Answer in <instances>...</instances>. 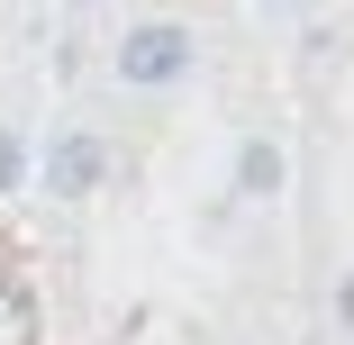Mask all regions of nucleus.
I'll list each match as a JSON object with an SVG mask.
<instances>
[{
  "label": "nucleus",
  "mask_w": 354,
  "mask_h": 345,
  "mask_svg": "<svg viewBox=\"0 0 354 345\" xmlns=\"http://www.w3.org/2000/svg\"><path fill=\"white\" fill-rule=\"evenodd\" d=\"M281 173H291V164H281V146H263V136L236 155V191H245V200H272V191H281Z\"/></svg>",
  "instance_id": "7ed1b4c3"
},
{
  "label": "nucleus",
  "mask_w": 354,
  "mask_h": 345,
  "mask_svg": "<svg viewBox=\"0 0 354 345\" xmlns=\"http://www.w3.org/2000/svg\"><path fill=\"white\" fill-rule=\"evenodd\" d=\"M336 318H345V327H354V282H345V291H336Z\"/></svg>",
  "instance_id": "39448f33"
},
{
  "label": "nucleus",
  "mask_w": 354,
  "mask_h": 345,
  "mask_svg": "<svg viewBox=\"0 0 354 345\" xmlns=\"http://www.w3.org/2000/svg\"><path fill=\"white\" fill-rule=\"evenodd\" d=\"M100 173H109V146H100V136H55V146H46V182H55L64 200L100 191Z\"/></svg>",
  "instance_id": "f03ea898"
},
{
  "label": "nucleus",
  "mask_w": 354,
  "mask_h": 345,
  "mask_svg": "<svg viewBox=\"0 0 354 345\" xmlns=\"http://www.w3.org/2000/svg\"><path fill=\"white\" fill-rule=\"evenodd\" d=\"M19 182V136H0V191Z\"/></svg>",
  "instance_id": "20e7f679"
},
{
  "label": "nucleus",
  "mask_w": 354,
  "mask_h": 345,
  "mask_svg": "<svg viewBox=\"0 0 354 345\" xmlns=\"http://www.w3.org/2000/svg\"><path fill=\"white\" fill-rule=\"evenodd\" d=\"M182 73H191V37H182L173 19L136 28V37L118 46V82H146V91H164V82H182Z\"/></svg>",
  "instance_id": "f257e3e1"
}]
</instances>
